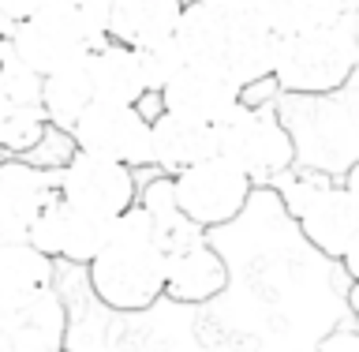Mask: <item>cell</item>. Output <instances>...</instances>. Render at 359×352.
Returning <instances> with one entry per match:
<instances>
[{
	"label": "cell",
	"mask_w": 359,
	"mask_h": 352,
	"mask_svg": "<svg viewBox=\"0 0 359 352\" xmlns=\"http://www.w3.org/2000/svg\"><path fill=\"white\" fill-rule=\"evenodd\" d=\"M135 195H139V188H135L131 169L105 162V157L75 150L67 157V165L56 173V199L79 214H90V218H120L135 202Z\"/></svg>",
	"instance_id": "ba28073f"
},
{
	"label": "cell",
	"mask_w": 359,
	"mask_h": 352,
	"mask_svg": "<svg viewBox=\"0 0 359 352\" xmlns=\"http://www.w3.org/2000/svg\"><path fill=\"white\" fill-rule=\"evenodd\" d=\"M45 128H49V120H45L41 105L0 101V150H8L11 157L30 154L34 146H41Z\"/></svg>",
	"instance_id": "44dd1931"
},
{
	"label": "cell",
	"mask_w": 359,
	"mask_h": 352,
	"mask_svg": "<svg viewBox=\"0 0 359 352\" xmlns=\"http://www.w3.org/2000/svg\"><path fill=\"white\" fill-rule=\"evenodd\" d=\"M344 191L352 195V202H355V210H359V162L348 169V176H344Z\"/></svg>",
	"instance_id": "83f0119b"
},
{
	"label": "cell",
	"mask_w": 359,
	"mask_h": 352,
	"mask_svg": "<svg viewBox=\"0 0 359 352\" xmlns=\"http://www.w3.org/2000/svg\"><path fill=\"white\" fill-rule=\"evenodd\" d=\"M255 11L277 38H285L348 15L355 11V0H255Z\"/></svg>",
	"instance_id": "ffe728a7"
},
{
	"label": "cell",
	"mask_w": 359,
	"mask_h": 352,
	"mask_svg": "<svg viewBox=\"0 0 359 352\" xmlns=\"http://www.w3.org/2000/svg\"><path fill=\"white\" fill-rule=\"evenodd\" d=\"M224 281H229V270L202 236L184 247H172L165 259V296L180 304H202L221 296Z\"/></svg>",
	"instance_id": "5bb4252c"
},
{
	"label": "cell",
	"mask_w": 359,
	"mask_h": 352,
	"mask_svg": "<svg viewBox=\"0 0 359 352\" xmlns=\"http://www.w3.org/2000/svg\"><path fill=\"white\" fill-rule=\"evenodd\" d=\"M359 67V30L355 15L322 22V27L277 38L269 83L285 94H333Z\"/></svg>",
	"instance_id": "3957f363"
},
{
	"label": "cell",
	"mask_w": 359,
	"mask_h": 352,
	"mask_svg": "<svg viewBox=\"0 0 359 352\" xmlns=\"http://www.w3.org/2000/svg\"><path fill=\"white\" fill-rule=\"evenodd\" d=\"M206 4H221V8H251V11H255V0H206Z\"/></svg>",
	"instance_id": "f546056e"
},
{
	"label": "cell",
	"mask_w": 359,
	"mask_h": 352,
	"mask_svg": "<svg viewBox=\"0 0 359 352\" xmlns=\"http://www.w3.org/2000/svg\"><path fill=\"white\" fill-rule=\"evenodd\" d=\"M217 157L213 150V124L184 117V112H154L150 117V165L157 173H184V169Z\"/></svg>",
	"instance_id": "4fadbf2b"
},
{
	"label": "cell",
	"mask_w": 359,
	"mask_h": 352,
	"mask_svg": "<svg viewBox=\"0 0 359 352\" xmlns=\"http://www.w3.org/2000/svg\"><path fill=\"white\" fill-rule=\"evenodd\" d=\"M109 225L112 221L79 214V210L67 207V202L53 199L49 207L34 218L30 233H27V244L38 247L41 255H49L53 263H56V259H64V263L86 266L90 259L101 252V244H105Z\"/></svg>",
	"instance_id": "30bf717a"
},
{
	"label": "cell",
	"mask_w": 359,
	"mask_h": 352,
	"mask_svg": "<svg viewBox=\"0 0 359 352\" xmlns=\"http://www.w3.org/2000/svg\"><path fill=\"white\" fill-rule=\"evenodd\" d=\"M90 101H94V83H90V53L67 60L64 67L41 75V109L45 120L56 128H72Z\"/></svg>",
	"instance_id": "d6986e66"
},
{
	"label": "cell",
	"mask_w": 359,
	"mask_h": 352,
	"mask_svg": "<svg viewBox=\"0 0 359 352\" xmlns=\"http://www.w3.org/2000/svg\"><path fill=\"white\" fill-rule=\"evenodd\" d=\"M176 45L191 64H206L247 94V86L269 83L277 56V34L251 8H221L206 0L184 4Z\"/></svg>",
	"instance_id": "6da1fadb"
},
{
	"label": "cell",
	"mask_w": 359,
	"mask_h": 352,
	"mask_svg": "<svg viewBox=\"0 0 359 352\" xmlns=\"http://www.w3.org/2000/svg\"><path fill=\"white\" fill-rule=\"evenodd\" d=\"M79 22H83L86 49H101L109 41V0H83L79 4Z\"/></svg>",
	"instance_id": "603a6c76"
},
{
	"label": "cell",
	"mask_w": 359,
	"mask_h": 352,
	"mask_svg": "<svg viewBox=\"0 0 359 352\" xmlns=\"http://www.w3.org/2000/svg\"><path fill=\"white\" fill-rule=\"evenodd\" d=\"M53 199L56 173L22 157H0V244L27 240L34 218Z\"/></svg>",
	"instance_id": "8fae6325"
},
{
	"label": "cell",
	"mask_w": 359,
	"mask_h": 352,
	"mask_svg": "<svg viewBox=\"0 0 359 352\" xmlns=\"http://www.w3.org/2000/svg\"><path fill=\"white\" fill-rule=\"evenodd\" d=\"M184 0H109V41L146 49L176 38Z\"/></svg>",
	"instance_id": "9a60e30c"
},
{
	"label": "cell",
	"mask_w": 359,
	"mask_h": 352,
	"mask_svg": "<svg viewBox=\"0 0 359 352\" xmlns=\"http://www.w3.org/2000/svg\"><path fill=\"white\" fill-rule=\"evenodd\" d=\"M75 150L90 157L139 169L150 165V117L139 105H112V101H90L79 120L67 128Z\"/></svg>",
	"instance_id": "52a82bcc"
},
{
	"label": "cell",
	"mask_w": 359,
	"mask_h": 352,
	"mask_svg": "<svg viewBox=\"0 0 359 352\" xmlns=\"http://www.w3.org/2000/svg\"><path fill=\"white\" fill-rule=\"evenodd\" d=\"M67 4H75V8H79V4H83V0H67Z\"/></svg>",
	"instance_id": "d6a6232c"
},
{
	"label": "cell",
	"mask_w": 359,
	"mask_h": 352,
	"mask_svg": "<svg viewBox=\"0 0 359 352\" xmlns=\"http://www.w3.org/2000/svg\"><path fill=\"white\" fill-rule=\"evenodd\" d=\"M213 150L240 169L251 184L280 180L296 162V143L277 120V112L266 105H251L247 98H240L224 117L213 120Z\"/></svg>",
	"instance_id": "277c9868"
},
{
	"label": "cell",
	"mask_w": 359,
	"mask_h": 352,
	"mask_svg": "<svg viewBox=\"0 0 359 352\" xmlns=\"http://www.w3.org/2000/svg\"><path fill=\"white\" fill-rule=\"evenodd\" d=\"M325 352H359V334H337Z\"/></svg>",
	"instance_id": "484cf974"
},
{
	"label": "cell",
	"mask_w": 359,
	"mask_h": 352,
	"mask_svg": "<svg viewBox=\"0 0 359 352\" xmlns=\"http://www.w3.org/2000/svg\"><path fill=\"white\" fill-rule=\"evenodd\" d=\"M348 308H352L355 322H359V281H352V289H348Z\"/></svg>",
	"instance_id": "f1b7e54d"
},
{
	"label": "cell",
	"mask_w": 359,
	"mask_h": 352,
	"mask_svg": "<svg viewBox=\"0 0 359 352\" xmlns=\"http://www.w3.org/2000/svg\"><path fill=\"white\" fill-rule=\"evenodd\" d=\"M8 341H11V308L0 304V352H8Z\"/></svg>",
	"instance_id": "4316f807"
},
{
	"label": "cell",
	"mask_w": 359,
	"mask_h": 352,
	"mask_svg": "<svg viewBox=\"0 0 359 352\" xmlns=\"http://www.w3.org/2000/svg\"><path fill=\"white\" fill-rule=\"evenodd\" d=\"M285 207L299 221L303 236L330 259H341L348 240L359 229V210L344 184L330 188L314 184V180H292V184H285Z\"/></svg>",
	"instance_id": "9c48e42d"
},
{
	"label": "cell",
	"mask_w": 359,
	"mask_h": 352,
	"mask_svg": "<svg viewBox=\"0 0 359 352\" xmlns=\"http://www.w3.org/2000/svg\"><path fill=\"white\" fill-rule=\"evenodd\" d=\"M8 30H11V22L4 19V11H0V45H4V41H8Z\"/></svg>",
	"instance_id": "4dcf8cb0"
},
{
	"label": "cell",
	"mask_w": 359,
	"mask_h": 352,
	"mask_svg": "<svg viewBox=\"0 0 359 352\" xmlns=\"http://www.w3.org/2000/svg\"><path fill=\"white\" fill-rule=\"evenodd\" d=\"M165 259L154 214L131 202L112 218L101 252L86 263L90 289L112 311H146L165 296Z\"/></svg>",
	"instance_id": "7a4b0ae2"
},
{
	"label": "cell",
	"mask_w": 359,
	"mask_h": 352,
	"mask_svg": "<svg viewBox=\"0 0 359 352\" xmlns=\"http://www.w3.org/2000/svg\"><path fill=\"white\" fill-rule=\"evenodd\" d=\"M135 60H139V79L146 94H161L165 83L172 79L180 67H184V53H180L176 38L161 41V45H146V49H135Z\"/></svg>",
	"instance_id": "7402d4cb"
},
{
	"label": "cell",
	"mask_w": 359,
	"mask_h": 352,
	"mask_svg": "<svg viewBox=\"0 0 359 352\" xmlns=\"http://www.w3.org/2000/svg\"><path fill=\"white\" fill-rule=\"evenodd\" d=\"M352 15H355V30H359V0H355V11H352Z\"/></svg>",
	"instance_id": "1f68e13d"
},
{
	"label": "cell",
	"mask_w": 359,
	"mask_h": 352,
	"mask_svg": "<svg viewBox=\"0 0 359 352\" xmlns=\"http://www.w3.org/2000/svg\"><path fill=\"white\" fill-rule=\"evenodd\" d=\"M4 49L38 75H49L67 60L90 53L83 38V22H79V8L67 4V0H49L38 11H30L27 19L11 22Z\"/></svg>",
	"instance_id": "8992f818"
},
{
	"label": "cell",
	"mask_w": 359,
	"mask_h": 352,
	"mask_svg": "<svg viewBox=\"0 0 359 352\" xmlns=\"http://www.w3.org/2000/svg\"><path fill=\"white\" fill-rule=\"evenodd\" d=\"M53 274L56 263L49 255H41L38 247H30L27 240L0 244V304L4 308L15 311L19 304L53 289Z\"/></svg>",
	"instance_id": "e0dca14e"
},
{
	"label": "cell",
	"mask_w": 359,
	"mask_h": 352,
	"mask_svg": "<svg viewBox=\"0 0 359 352\" xmlns=\"http://www.w3.org/2000/svg\"><path fill=\"white\" fill-rule=\"evenodd\" d=\"M56 352H67V348H56Z\"/></svg>",
	"instance_id": "836d02e7"
},
{
	"label": "cell",
	"mask_w": 359,
	"mask_h": 352,
	"mask_svg": "<svg viewBox=\"0 0 359 352\" xmlns=\"http://www.w3.org/2000/svg\"><path fill=\"white\" fill-rule=\"evenodd\" d=\"M90 83H94V101L139 105L146 98L135 49L120 41H105L101 49H90Z\"/></svg>",
	"instance_id": "ac0fdd59"
},
{
	"label": "cell",
	"mask_w": 359,
	"mask_h": 352,
	"mask_svg": "<svg viewBox=\"0 0 359 352\" xmlns=\"http://www.w3.org/2000/svg\"><path fill=\"white\" fill-rule=\"evenodd\" d=\"M341 263H344V270L352 274V281H359V229H355V236L348 240V247H344V255H341Z\"/></svg>",
	"instance_id": "d4e9b609"
},
{
	"label": "cell",
	"mask_w": 359,
	"mask_h": 352,
	"mask_svg": "<svg viewBox=\"0 0 359 352\" xmlns=\"http://www.w3.org/2000/svg\"><path fill=\"white\" fill-rule=\"evenodd\" d=\"M240 98H243V90L236 86L232 79H224L221 72H213L206 64H191V60H184V67H180V72L165 83L161 94H157L161 109L184 112V117H195V120H206V124L224 117Z\"/></svg>",
	"instance_id": "7c38bea8"
},
{
	"label": "cell",
	"mask_w": 359,
	"mask_h": 352,
	"mask_svg": "<svg viewBox=\"0 0 359 352\" xmlns=\"http://www.w3.org/2000/svg\"><path fill=\"white\" fill-rule=\"evenodd\" d=\"M67 337V308L53 289L11 311V341L8 352H56Z\"/></svg>",
	"instance_id": "2e32d148"
},
{
	"label": "cell",
	"mask_w": 359,
	"mask_h": 352,
	"mask_svg": "<svg viewBox=\"0 0 359 352\" xmlns=\"http://www.w3.org/2000/svg\"><path fill=\"white\" fill-rule=\"evenodd\" d=\"M41 4H49V0H0V11H4L8 22H19V19H27L30 11H38Z\"/></svg>",
	"instance_id": "cb8c5ba5"
},
{
	"label": "cell",
	"mask_w": 359,
	"mask_h": 352,
	"mask_svg": "<svg viewBox=\"0 0 359 352\" xmlns=\"http://www.w3.org/2000/svg\"><path fill=\"white\" fill-rule=\"evenodd\" d=\"M251 180L224 157H206V162L191 165L168 180L176 214L202 233L240 218L247 199H251Z\"/></svg>",
	"instance_id": "5b68a950"
}]
</instances>
